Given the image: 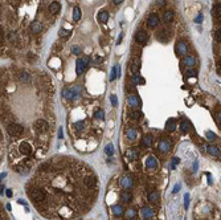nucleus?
<instances>
[{
	"label": "nucleus",
	"mask_w": 221,
	"mask_h": 220,
	"mask_svg": "<svg viewBox=\"0 0 221 220\" xmlns=\"http://www.w3.org/2000/svg\"><path fill=\"white\" fill-rule=\"evenodd\" d=\"M29 196L30 199L36 203H41V202L45 200V192L41 190V188H32L29 191Z\"/></svg>",
	"instance_id": "obj_1"
},
{
	"label": "nucleus",
	"mask_w": 221,
	"mask_h": 220,
	"mask_svg": "<svg viewBox=\"0 0 221 220\" xmlns=\"http://www.w3.org/2000/svg\"><path fill=\"white\" fill-rule=\"evenodd\" d=\"M7 131H8V134L11 137H20L23 134V131H24V127L19 123H11L7 126Z\"/></svg>",
	"instance_id": "obj_2"
},
{
	"label": "nucleus",
	"mask_w": 221,
	"mask_h": 220,
	"mask_svg": "<svg viewBox=\"0 0 221 220\" xmlns=\"http://www.w3.org/2000/svg\"><path fill=\"white\" fill-rule=\"evenodd\" d=\"M135 41L138 43L139 45L147 44V41H148V35H147L144 31H138V32L135 33Z\"/></svg>",
	"instance_id": "obj_3"
},
{
	"label": "nucleus",
	"mask_w": 221,
	"mask_h": 220,
	"mask_svg": "<svg viewBox=\"0 0 221 220\" xmlns=\"http://www.w3.org/2000/svg\"><path fill=\"white\" fill-rule=\"evenodd\" d=\"M33 127H35V130H36V131L45 133V131H48V127H49V125H48V122L44 121V119H37V121L35 122Z\"/></svg>",
	"instance_id": "obj_4"
},
{
	"label": "nucleus",
	"mask_w": 221,
	"mask_h": 220,
	"mask_svg": "<svg viewBox=\"0 0 221 220\" xmlns=\"http://www.w3.org/2000/svg\"><path fill=\"white\" fill-rule=\"evenodd\" d=\"M83 185L89 188H95L97 187V178L94 175H86L83 178Z\"/></svg>",
	"instance_id": "obj_5"
},
{
	"label": "nucleus",
	"mask_w": 221,
	"mask_h": 220,
	"mask_svg": "<svg viewBox=\"0 0 221 220\" xmlns=\"http://www.w3.org/2000/svg\"><path fill=\"white\" fill-rule=\"evenodd\" d=\"M141 215L143 216V219H151L155 216V211L150 206H144L141 209Z\"/></svg>",
	"instance_id": "obj_6"
},
{
	"label": "nucleus",
	"mask_w": 221,
	"mask_h": 220,
	"mask_svg": "<svg viewBox=\"0 0 221 220\" xmlns=\"http://www.w3.org/2000/svg\"><path fill=\"white\" fill-rule=\"evenodd\" d=\"M171 146H172V143L169 139H162L160 142H159V149H160V151L164 153V154L171 150Z\"/></svg>",
	"instance_id": "obj_7"
},
{
	"label": "nucleus",
	"mask_w": 221,
	"mask_h": 220,
	"mask_svg": "<svg viewBox=\"0 0 221 220\" xmlns=\"http://www.w3.org/2000/svg\"><path fill=\"white\" fill-rule=\"evenodd\" d=\"M121 186L124 190H130V188L133 187V179H131V176H129V175L123 176V178L121 179Z\"/></svg>",
	"instance_id": "obj_8"
},
{
	"label": "nucleus",
	"mask_w": 221,
	"mask_h": 220,
	"mask_svg": "<svg viewBox=\"0 0 221 220\" xmlns=\"http://www.w3.org/2000/svg\"><path fill=\"white\" fill-rule=\"evenodd\" d=\"M159 23H160V19H159V16H157L156 13L150 15L148 20H147V24H148V27H152V28L157 27V25H159Z\"/></svg>",
	"instance_id": "obj_9"
},
{
	"label": "nucleus",
	"mask_w": 221,
	"mask_h": 220,
	"mask_svg": "<svg viewBox=\"0 0 221 220\" xmlns=\"http://www.w3.org/2000/svg\"><path fill=\"white\" fill-rule=\"evenodd\" d=\"M19 150H20V153H21V154H24V155H29L30 153H32V147H30V145L28 142L20 143Z\"/></svg>",
	"instance_id": "obj_10"
},
{
	"label": "nucleus",
	"mask_w": 221,
	"mask_h": 220,
	"mask_svg": "<svg viewBox=\"0 0 221 220\" xmlns=\"http://www.w3.org/2000/svg\"><path fill=\"white\" fill-rule=\"evenodd\" d=\"M86 64H88V62L85 61V58H78V60H77V68H76L77 75H82L83 72H85Z\"/></svg>",
	"instance_id": "obj_11"
},
{
	"label": "nucleus",
	"mask_w": 221,
	"mask_h": 220,
	"mask_svg": "<svg viewBox=\"0 0 221 220\" xmlns=\"http://www.w3.org/2000/svg\"><path fill=\"white\" fill-rule=\"evenodd\" d=\"M146 166H147V168H151V170L156 168V167H157V160H156V158L152 157V155L147 157V159H146Z\"/></svg>",
	"instance_id": "obj_12"
},
{
	"label": "nucleus",
	"mask_w": 221,
	"mask_h": 220,
	"mask_svg": "<svg viewBox=\"0 0 221 220\" xmlns=\"http://www.w3.org/2000/svg\"><path fill=\"white\" fill-rule=\"evenodd\" d=\"M176 50H177V53H179V55H185V53H187V50H188L187 44H185L184 41H179L176 44Z\"/></svg>",
	"instance_id": "obj_13"
},
{
	"label": "nucleus",
	"mask_w": 221,
	"mask_h": 220,
	"mask_svg": "<svg viewBox=\"0 0 221 220\" xmlns=\"http://www.w3.org/2000/svg\"><path fill=\"white\" fill-rule=\"evenodd\" d=\"M111 211H113L114 216H122V215H123V212H124V209H123V206L115 204V206L111 207Z\"/></svg>",
	"instance_id": "obj_14"
},
{
	"label": "nucleus",
	"mask_w": 221,
	"mask_h": 220,
	"mask_svg": "<svg viewBox=\"0 0 221 220\" xmlns=\"http://www.w3.org/2000/svg\"><path fill=\"white\" fill-rule=\"evenodd\" d=\"M121 199L123 203H130L131 199H133V195H131L130 191H123V192L121 194Z\"/></svg>",
	"instance_id": "obj_15"
},
{
	"label": "nucleus",
	"mask_w": 221,
	"mask_h": 220,
	"mask_svg": "<svg viewBox=\"0 0 221 220\" xmlns=\"http://www.w3.org/2000/svg\"><path fill=\"white\" fill-rule=\"evenodd\" d=\"M61 9V4L58 1H53L52 4L49 6V12L50 13H58Z\"/></svg>",
	"instance_id": "obj_16"
},
{
	"label": "nucleus",
	"mask_w": 221,
	"mask_h": 220,
	"mask_svg": "<svg viewBox=\"0 0 221 220\" xmlns=\"http://www.w3.org/2000/svg\"><path fill=\"white\" fill-rule=\"evenodd\" d=\"M172 20H174V12L172 11H166L163 15V21L166 23V24H169V23H172Z\"/></svg>",
	"instance_id": "obj_17"
},
{
	"label": "nucleus",
	"mask_w": 221,
	"mask_h": 220,
	"mask_svg": "<svg viewBox=\"0 0 221 220\" xmlns=\"http://www.w3.org/2000/svg\"><path fill=\"white\" fill-rule=\"evenodd\" d=\"M157 39L160 41H167L169 39V31H160L157 33Z\"/></svg>",
	"instance_id": "obj_18"
},
{
	"label": "nucleus",
	"mask_w": 221,
	"mask_h": 220,
	"mask_svg": "<svg viewBox=\"0 0 221 220\" xmlns=\"http://www.w3.org/2000/svg\"><path fill=\"white\" fill-rule=\"evenodd\" d=\"M97 19H98V21H100V23H106V21L109 20V12H106V11H101L100 13H98Z\"/></svg>",
	"instance_id": "obj_19"
},
{
	"label": "nucleus",
	"mask_w": 221,
	"mask_h": 220,
	"mask_svg": "<svg viewBox=\"0 0 221 220\" xmlns=\"http://www.w3.org/2000/svg\"><path fill=\"white\" fill-rule=\"evenodd\" d=\"M30 29H32V32L39 33V32H41V29H42V24L39 21H33L32 25H30Z\"/></svg>",
	"instance_id": "obj_20"
},
{
	"label": "nucleus",
	"mask_w": 221,
	"mask_h": 220,
	"mask_svg": "<svg viewBox=\"0 0 221 220\" xmlns=\"http://www.w3.org/2000/svg\"><path fill=\"white\" fill-rule=\"evenodd\" d=\"M127 99H129V105H130V106H133V107L138 106L139 102H141V101H139L138 97L134 96V94H133V96H129V98H127Z\"/></svg>",
	"instance_id": "obj_21"
},
{
	"label": "nucleus",
	"mask_w": 221,
	"mask_h": 220,
	"mask_svg": "<svg viewBox=\"0 0 221 220\" xmlns=\"http://www.w3.org/2000/svg\"><path fill=\"white\" fill-rule=\"evenodd\" d=\"M175 129H176V121H175V119H169V121H167V123H166V130L167 131H175Z\"/></svg>",
	"instance_id": "obj_22"
},
{
	"label": "nucleus",
	"mask_w": 221,
	"mask_h": 220,
	"mask_svg": "<svg viewBox=\"0 0 221 220\" xmlns=\"http://www.w3.org/2000/svg\"><path fill=\"white\" fill-rule=\"evenodd\" d=\"M142 142H143L144 147H148V146H151L152 145V135L151 134H146L143 137V139H142Z\"/></svg>",
	"instance_id": "obj_23"
},
{
	"label": "nucleus",
	"mask_w": 221,
	"mask_h": 220,
	"mask_svg": "<svg viewBox=\"0 0 221 220\" xmlns=\"http://www.w3.org/2000/svg\"><path fill=\"white\" fill-rule=\"evenodd\" d=\"M208 153H209L210 155H213V157H217L218 154H220V150H218V147L217 146H213V145H210V146H208Z\"/></svg>",
	"instance_id": "obj_24"
},
{
	"label": "nucleus",
	"mask_w": 221,
	"mask_h": 220,
	"mask_svg": "<svg viewBox=\"0 0 221 220\" xmlns=\"http://www.w3.org/2000/svg\"><path fill=\"white\" fill-rule=\"evenodd\" d=\"M129 117L133 119H141V117H142L141 110H131L130 113H129Z\"/></svg>",
	"instance_id": "obj_25"
},
{
	"label": "nucleus",
	"mask_w": 221,
	"mask_h": 220,
	"mask_svg": "<svg viewBox=\"0 0 221 220\" xmlns=\"http://www.w3.org/2000/svg\"><path fill=\"white\" fill-rule=\"evenodd\" d=\"M133 82L136 84V85H139V84H144V80H143V77H142L139 73H134V76H133Z\"/></svg>",
	"instance_id": "obj_26"
},
{
	"label": "nucleus",
	"mask_w": 221,
	"mask_h": 220,
	"mask_svg": "<svg viewBox=\"0 0 221 220\" xmlns=\"http://www.w3.org/2000/svg\"><path fill=\"white\" fill-rule=\"evenodd\" d=\"M126 217H127L129 220H134L136 217V211L134 208H129L127 211H126Z\"/></svg>",
	"instance_id": "obj_27"
},
{
	"label": "nucleus",
	"mask_w": 221,
	"mask_h": 220,
	"mask_svg": "<svg viewBox=\"0 0 221 220\" xmlns=\"http://www.w3.org/2000/svg\"><path fill=\"white\" fill-rule=\"evenodd\" d=\"M213 15H215L217 19H221V3L215 6V8H213Z\"/></svg>",
	"instance_id": "obj_28"
},
{
	"label": "nucleus",
	"mask_w": 221,
	"mask_h": 220,
	"mask_svg": "<svg viewBox=\"0 0 221 220\" xmlns=\"http://www.w3.org/2000/svg\"><path fill=\"white\" fill-rule=\"evenodd\" d=\"M73 19H74L76 21H78V20L81 19V9H80V7H74V8H73Z\"/></svg>",
	"instance_id": "obj_29"
},
{
	"label": "nucleus",
	"mask_w": 221,
	"mask_h": 220,
	"mask_svg": "<svg viewBox=\"0 0 221 220\" xmlns=\"http://www.w3.org/2000/svg\"><path fill=\"white\" fill-rule=\"evenodd\" d=\"M126 137H127L129 139L134 141V139L136 138V130H134V129H129L127 131H126Z\"/></svg>",
	"instance_id": "obj_30"
},
{
	"label": "nucleus",
	"mask_w": 221,
	"mask_h": 220,
	"mask_svg": "<svg viewBox=\"0 0 221 220\" xmlns=\"http://www.w3.org/2000/svg\"><path fill=\"white\" fill-rule=\"evenodd\" d=\"M184 64L187 66H193L195 65V57L193 56H187V57L184 58Z\"/></svg>",
	"instance_id": "obj_31"
},
{
	"label": "nucleus",
	"mask_w": 221,
	"mask_h": 220,
	"mask_svg": "<svg viewBox=\"0 0 221 220\" xmlns=\"http://www.w3.org/2000/svg\"><path fill=\"white\" fill-rule=\"evenodd\" d=\"M148 200L151 202V203H157V202H159V194L157 192H151L148 195Z\"/></svg>",
	"instance_id": "obj_32"
},
{
	"label": "nucleus",
	"mask_w": 221,
	"mask_h": 220,
	"mask_svg": "<svg viewBox=\"0 0 221 220\" xmlns=\"http://www.w3.org/2000/svg\"><path fill=\"white\" fill-rule=\"evenodd\" d=\"M180 129H181V131H183V133H188V131H189V123H188L187 121H181Z\"/></svg>",
	"instance_id": "obj_33"
},
{
	"label": "nucleus",
	"mask_w": 221,
	"mask_h": 220,
	"mask_svg": "<svg viewBox=\"0 0 221 220\" xmlns=\"http://www.w3.org/2000/svg\"><path fill=\"white\" fill-rule=\"evenodd\" d=\"M74 127L77 129V131H82L85 129V123H83V121H78L74 123Z\"/></svg>",
	"instance_id": "obj_34"
},
{
	"label": "nucleus",
	"mask_w": 221,
	"mask_h": 220,
	"mask_svg": "<svg viewBox=\"0 0 221 220\" xmlns=\"http://www.w3.org/2000/svg\"><path fill=\"white\" fill-rule=\"evenodd\" d=\"M105 153H106L107 155H110V157L114 154V146L111 145V143H110V145H107V146L105 147Z\"/></svg>",
	"instance_id": "obj_35"
},
{
	"label": "nucleus",
	"mask_w": 221,
	"mask_h": 220,
	"mask_svg": "<svg viewBox=\"0 0 221 220\" xmlns=\"http://www.w3.org/2000/svg\"><path fill=\"white\" fill-rule=\"evenodd\" d=\"M70 31H65V29H61L60 31V36L62 37V39H69V36H70Z\"/></svg>",
	"instance_id": "obj_36"
},
{
	"label": "nucleus",
	"mask_w": 221,
	"mask_h": 220,
	"mask_svg": "<svg viewBox=\"0 0 221 220\" xmlns=\"http://www.w3.org/2000/svg\"><path fill=\"white\" fill-rule=\"evenodd\" d=\"M117 77H118V75H117V65H115L110 72V81H114Z\"/></svg>",
	"instance_id": "obj_37"
},
{
	"label": "nucleus",
	"mask_w": 221,
	"mask_h": 220,
	"mask_svg": "<svg viewBox=\"0 0 221 220\" xmlns=\"http://www.w3.org/2000/svg\"><path fill=\"white\" fill-rule=\"evenodd\" d=\"M94 117H95L97 119H103L105 118V113H103L102 110H97V111L94 113Z\"/></svg>",
	"instance_id": "obj_38"
},
{
	"label": "nucleus",
	"mask_w": 221,
	"mask_h": 220,
	"mask_svg": "<svg viewBox=\"0 0 221 220\" xmlns=\"http://www.w3.org/2000/svg\"><path fill=\"white\" fill-rule=\"evenodd\" d=\"M215 40L217 43H221V28H218V29L215 32Z\"/></svg>",
	"instance_id": "obj_39"
},
{
	"label": "nucleus",
	"mask_w": 221,
	"mask_h": 220,
	"mask_svg": "<svg viewBox=\"0 0 221 220\" xmlns=\"http://www.w3.org/2000/svg\"><path fill=\"white\" fill-rule=\"evenodd\" d=\"M139 66H141V62H139V60H135V61H134V64H133V72H134V73H138Z\"/></svg>",
	"instance_id": "obj_40"
},
{
	"label": "nucleus",
	"mask_w": 221,
	"mask_h": 220,
	"mask_svg": "<svg viewBox=\"0 0 221 220\" xmlns=\"http://www.w3.org/2000/svg\"><path fill=\"white\" fill-rule=\"evenodd\" d=\"M129 158L130 159H136L138 158V154H136V151H134V150H131V151H129Z\"/></svg>",
	"instance_id": "obj_41"
},
{
	"label": "nucleus",
	"mask_w": 221,
	"mask_h": 220,
	"mask_svg": "<svg viewBox=\"0 0 221 220\" xmlns=\"http://www.w3.org/2000/svg\"><path fill=\"white\" fill-rule=\"evenodd\" d=\"M20 80L21 81H25V82H28V81H29V76L27 75V73H21V75H20Z\"/></svg>",
	"instance_id": "obj_42"
},
{
	"label": "nucleus",
	"mask_w": 221,
	"mask_h": 220,
	"mask_svg": "<svg viewBox=\"0 0 221 220\" xmlns=\"http://www.w3.org/2000/svg\"><path fill=\"white\" fill-rule=\"evenodd\" d=\"M188 203H189V195H188V194H185V195H184V207H185V208H188Z\"/></svg>",
	"instance_id": "obj_43"
},
{
	"label": "nucleus",
	"mask_w": 221,
	"mask_h": 220,
	"mask_svg": "<svg viewBox=\"0 0 221 220\" xmlns=\"http://www.w3.org/2000/svg\"><path fill=\"white\" fill-rule=\"evenodd\" d=\"M155 4H156L157 7H163L164 4H166V0H155Z\"/></svg>",
	"instance_id": "obj_44"
},
{
	"label": "nucleus",
	"mask_w": 221,
	"mask_h": 220,
	"mask_svg": "<svg viewBox=\"0 0 221 220\" xmlns=\"http://www.w3.org/2000/svg\"><path fill=\"white\" fill-rule=\"evenodd\" d=\"M72 52L74 53V55H80V53H81V48L80 47H73Z\"/></svg>",
	"instance_id": "obj_45"
},
{
	"label": "nucleus",
	"mask_w": 221,
	"mask_h": 220,
	"mask_svg": "<svg viewBox=\"0 0 221 220\" xmlns=\"http://www.w3.org/2000/svg\"><path fill=\"white\" fill-rule=\"evenodd\" d=\"M110 99H111V104H113V106H117V96H115V94H113V96L110 97Z\"/></svg>",
	"instance_id": "obj_46"
},
{
	"label": "nucleus",
	"mask_w": 221,
	"mask_h": 220,
	"mask_svg": "<svg viewBox=\"0 0 221 220\" xmlns=\"http://www.w3.org/2000/svg\"><path fill=\"white\" fill-rule=\"evenodd\" d=\"M94 62H95V64L102 62V57H101V56H95V58H94Z\"/></svg>",
	"instance_id": "obj_47"
},
{
	"label": "nucleus",
	"mask_w": 221,
	"mask_h": 220,
	"mask_svg": "<svg viewBox=\"0 0 221 220\" xmlns=\"http://www.w3.org/2000/svg\"><path fill=\"white\" fill-rule=\"evenodd\" d=\"M185 76H188V77H189V76H195V72L193 70H187L185 72Z\"/></svg>",
	"instance_id": "obj_48"
},
{
	"label": "nucleus",
	"mask_w": 221,
	"mask_h": 220,
	"mask_svg": "<svg viewBox=\"0 0 221 220\" xmlns=\"http://www.w3.org/2000/svg\"><path fill=\"white\" fill-rule=\"evenodd\" d=\"M207 137L209 138V139H213V138H215L216 135H215V134H212V133H210V131H208V133H207Z\"/></svg>",
	"instance_id": "obj_49"
},
{
	"label": "nucleus",
	"mask_w": 221,
	"mask_h": 220,
	"mask_svg": "<svg viewBox=\"0 0 221 220\" xmlns=\"http://www.w3.org/2000/svg\"><path fill=\"white\" fill-rule=\"evenodd\" d=\"M179 190H180V185H176V186H175V188H174V191H172V192H174V194H176Z\"/></svg>",
	"instance_id": "obj_50"
},
{
	"label": "nucleus",
	"mask_w": 221,
	"mask_h": 220,
	"mask_svg": "<svg viewBox=\"0 0 221 220\" xmlns=\"http://www.w3.org/2000/svg\"><path fill=\"white\" fill-rule=\"evenodd\" d=\"M216 117H217V121H218V123L221 125V111H218V113H217V116H216Z\"/></svg>",
	"instance_id": "obj_51"
},
{
	"label": "nucleus",
	"mask_w": 221,
	"mask_h": 220,
	"mask_svg": "<svg viewBox=\"0 0 221 220\" xmlns=\"http://www.w3.org/2000/svg\"><path fill=\"white\" fill-rule=\"evenodd\" d=\"M122 36H123V35H122V33H121V35H119V39L118 40H117V44H121V41H122Z\"/></svg>",
	"instance_id": "obj_52"
},
{
	"label": "nucleus",
	"mask_w": 221,
	"mask_h": 220,
	"mask_svg": "<svg viewBox=\"0 0 221 220\" xmlns=\"http://www.w3.org/2000/svg\"><path fill=\"white\" fill-rule=\"evenodd\" d=\"M58 138H62V129L58 130Z\"/></svg>",
	"instance_id": "obj_53"
},
{
	"label": "nucleus",
	"mask_w": 221,
	"mask_h": 220,
	"mask_svg": "<svg viewBox=\"0 0 221 220\" xmlns=\"http://www.w3.org/2000/svg\"><path fill=\"white\" fill-rule=\"evenodd\" d=\"M113 1H114V4H121L123 0H113Z\"/></svg>",
	"instance_id": "obj_54"
},
{
	"label": "nucleus",
	"mask_w": 221,
	"mask_h": 220,
	"mask_svg": "<svg viewBox=\"0 0 221 220\" xmlns=\"http://www.w3.org/2000/svg\"><path fill=\"white\" fill-rule=\"evenodd\" d=\"M7 196H9V198L12 196V191L11 190H7Z\"/></svg>",
	"instance_id": "obj_55"
},
{
	"label": "nucleus",
	"mask_w": 221,
	"mask_h": 220,
	"mask_svg": "<svg viewBox=\"0 0 221 220\" xmlns=\"http://www.w3.org/2000/svg\"><path fill=\"white\" fill-rule=\"evenodd\" d=\"M196 21H197V23L201 21V16H197V17H196Z\"/></svg>",
	"instance_id": "obj_56"
}]
</instances>
